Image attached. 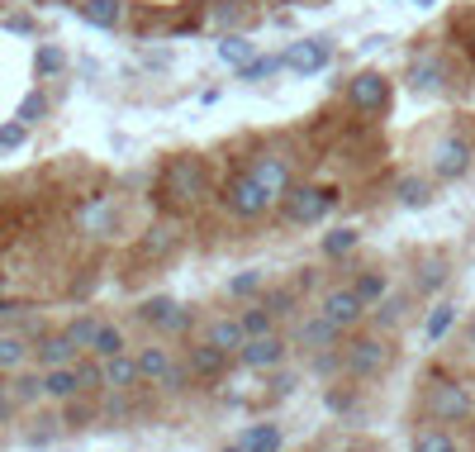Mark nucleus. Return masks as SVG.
<instances>
[{
    "mask_svg": "<svg viewBox=\"0 0 475 452\" xmlns=\"http://www.w3.org/2000/svg\"><path fill=\"white\" fill-rule=\"evenodd\" d=\"M318 310H324L343 333H356V324L366 320V310H371V305H366L362 295H356V286H333L324 300H318Z\"/></svg>",
    "mask_w": 475,
    "mask_h": 452,
    "instance_id": "11",
    "label": "nucleus"
},
{
    "mask_svg": "<svg viewBox=\"0 0 475 452\" xmlns=\"http://www.w3.org/2000/svg\"><path fill=\"white\" fill-rule=\"evenodd\" d=\"M285 67H291L295 77H314V72H324V67L333 62V39L328 33H318V39H300L285 48Z\"/></svg>",
    "mask_w": 475,
    "mask_h": 452,
    "instance_id": "12",
    "label": "nucleus"
},
{
    "mask_svg": "<svg viewBox=\"0 0 475 452\" xmlns=\"http://www.w3.org/2000/svg\"><path fill=\"white\" fill-rule=\"evenodd\" d=\"M337 339H343V329H337L324 310H314V314H304V320H295L291 348H300V353H328V348H337Z\"/></svg>",
    "mask_w": 475,
    "mask_h": 452,
    "instance_id": "10",
    "label": "nucleus"
},
{
    "mask_svg": "<svg viewBox=\"0 0 475 452\" xmlns=\"http://www.w3.org/2000/svg\"><path fill=\"white\" fill-rule=\"evenodd\" d=\"M86 395L81 391V376H76V362L72 366H48L43 372V400H58V405H67V400Z\"/></svg>",
    "mask_w": 475,
    "mask_h": 452,
    "instance_id": "19",
    "label": "nucleus"
},
{
    "mask_svg": "<svg viewBox=\"0 0 475 452\" xmlns=\"http://www.w3.org/2000/svg\"><path fill=\"white\" fill-rule=\"evenodd\" d=\"M139 320L152 324V329H162V333H185V329H191V310L176 305L172 295H152V300L139 305Z\"/></svg>",
    "mask_w": 475,
    "mask_h": 452,
    "instance_id": "14",
    "label": "nucleus"
},
{
    "mask_svg": "<svg viewBox=\"0 0 475 452\" xmlns=\"http://www.w3.org/2000/svg\"><path fill=\"white\" fill-rule=\"evenodd\" d=\"M10 395H14V405H33V400H43V372L39 376H20L10 386Z\"/></svg>",
    "mask_w": 475,
    "mask_h": 452,
    "instance_id": "38",
    "label": "nucleus"
},
{
    "mask_svg": "<svg viewBox=\"0 0 475 452\" xmlns=\"http://www.w3.org/2000/svg\"><path fill=\"white\" fill-rule=\"evenodd\" d=\"M33 67H39V77H53V72H62V67H67V53H62V48H53V43H43L39 53H33Z\"/></svg>",
    "mask_w": 475,
    "mask_h": 452,
    "instance_id": "39",
    "label": "nucleus"
},
{
    "mask_svg": "<svg viewBox=\"0 0 475 452\" xmlns=\"http://www.w3.org/2000/svg\"><path fill=\"white\" fill-rule=\"evenodd\" d=\"M224 452H243V447H238V443H229V447H224Z\"/></svg>",
    "mask_w": 475,
    "mask_h": 452,
    "instance_id": "48",
    "label": "nucleus"
},
{
    "mask_svg": "<svg viewBox=\"0 0 475 452\" xmlns=\"http://www.w3.org/2000/svg\"><path fill=\"white\" fill-rule=\"evenodd\" d=\"M337 195L333 186H291V195L281 200V214L291 220L295 229H314V224H324L328 214L337 210Z\"/></svg>",
    "mask_w": 475,
    "mask_h": 452,
    "instance_id": "4",
    "label": "nucleus"
},
{
    "mask_svg": "<svg viewBox=\"0 0 475 452\" xmlns=\"http://www.w3.org/2000/svg\"><path fill=\"white\" fill-rule=\"evenodd\" d=\"M276 391H281V395H291V391H295V376H291V372H281V376H276Z\"/></svg>",
    "mask_w": 475,
    "mask_h": 452,
    "instance_id": "46",
    "label": "nucleus"
},
{
    "mask_svg": "<svg viewBox=\"0 0 475 452\" xmlns=\"http://www.w3.org/2000/svg\"><path fill=\"white\" fill-rule=\"evenodd\" d=\"M409 452H462V443H456V433L447 424H423V429H414Z\"/></svg>",
    "mask_w": 475,
    "mask_h": 452,
    "instance_id": "24",
    "label": "nucleus"
},
{
    "mask_svg": "<svg viewBox=\"0 0 475 452\" xmlns=\"http://www.w3.org/2000/svg\"><path fill=\"white\" fill-rule=\"evenodd\" d=\"M24 305H20V300H0V324H5V320H14V314H20Z\"/></svg>",
    "mask_w": 475,
    "mask_h": 452,
    "instance_id": "45",
    "label": "nucleus"
},
{
    "mask_svg": "<svg viewBox=\"0 0 475 452\" xmlns=\"http://www.w3.org/2000/svg\"><path fill=\"white\" fill-rule=\"evenodd\" d=\"M219 205H224L233 220H262V214L276 205L266 191H262V181L252 176V172H233L224 181V191H219Z\"/></svg>",
    "mask_w": 475,
    "mask_h": 452,
    "instance_id": "5",
    "label": "nucleus"
},
{
    "mask_svg": "<svg viewBox=\"0 0 475 452\" xmlns=\"http://www.w3.org/2000/svg\"><path fill=\"white\" fill-rule=\"evenodd\" d=\"M100 324H105V320H95V314H76V320L67 324V339H72V343L81 348V353H91V343H95Z\"/></svg>",
    "mask_w": 475,
    "mask_h": 452,
    "instance_id": "31",
    "label": "nucleus"
},
{
    "mask_svg": "<svg viewBox=\"0 0 475 452\" xmlns=\"http://www.w3.org/2000/svg\"><path fill=\"white\" fill-rule=\"evenodd\" d=\"M5 414H14V395H10V376L0 372V420H5Z\"/></svg>",
    "mask_w": 475,
    "mask_h": 452,
    "instance_id": "44",
    "label": "nucleus"
},
{
    "mask_svg": "<svg viewBox=\"0 0 475 452\" xmlns=\"http://www.w3.org/2000/svg\"><path fill=\"white\" fill-rule=\"evenodd\" d=\"M14 120H20V124H39V120H48V95H43V91H29V95L20 100V110H14Z\"/></svg>",
    "mask_w": 475,
    "mask_h": 452,
    "instance_id": "35",
    "label": "nucleus"
},
{
    "mask_svg": "<svg viewBox=\"0 0 475 452\" xmlns=\"http://www.w3.org/2000/svg\"><path fill=\"white\" fill-rule=\"evenodd\" d=\"M395 200H399L404 210L433 205V181H428V172H404V176L395 181Z\"/></svg>",
    "mask_w": 475,
    "mask_h": 452,
    "instance_id": "22",
    "label": "nucleus"
},
{
    "mask_svg": "<svg viewBox=\"0 0 475 452\" xmlns=\"http://www.w3.org/2000/svg\"><path fill=\"white\" fill-rule=\"evenodd\" d=\"M285 67V58H247L238 67V81H262V77H276Z\"/></svg>",
    "mask_w": 475,
    "mask_h": 452,
    "instance_id": "34",
    "label": "nucleus"
},
{
    "mask_svg": "<svg viewBox=\"0 0 475 452\" xmlns=\"http://www.w3.org/2000/svg\"><path fill=\"white\" fill-rule=\"evenodd\" d=\"M404 320V295H385L381 305H376V324L390 329V324H399Z\"/></svg>",
    "mask_w": 475,
    "mask_h": 452,
    "instance_id": "40",
    "label": "nucleus"
},
{
    "mask_svg": "<svg viewBox=\"0 0 475 452\" xmlns=\"http://www.w3.org/2000/svg\"><path fill=\"white\" fill-rule=\"evenodd\" d=\"M443 286H447V262L443 258H428V262L418 267V291L423 295H437Z\"/></svg>",
    "mask_w": 475,
    "mask_h": 452,
    "instance_id": "32",
    "label": "nucleus"
},
{
    "mask_svg": "<svg viewBox=\"0 0 475 452\" xmlns=\"http://www.w3.org/2000/svg\"><path fill=\"white\" fill-rule=\"evenodd\" d=\"M24 139H29V124H20V120L0 124V148H20Z\"/></svg>",
    "mask_w": 475,
    "mask_h": 452,
    "instance_id": "42",
    "label": "nucleus"
},
{
    "mask_svg": "<svg viewBox=\"0 0 475 452\" xmlns=\"http://www.w3.org/2000/svg\"><path fill=\"white\" fill-rule=\"evenodd\" d=\"M252 176L262 181V191L271 195V200H285L291 195V186H295V172H291V158H281V153H262L257 162L247 167Z\"/></svg>",
    "mask_w": 475,
    "mask_h": 452,
    "instance_id": "13",
    "label": "nucleus"
},
{
    "mask_svg": "<svg viewBox=\"0 0 475 452\" xmlns=\"http://www.w3.org/2000/svg\"><path fill=\"white\" fill-rule=\"evenodd\" d=\"M133 386H143V372H139V357L119 353V357H105V391L124 395Z\"/></svg>",
    "mask_w": 475,
    "mask_h": 452,
    "instance_id": "20",
    "label": "nucleus"
},
{
    "mask_svg": "<svg viewBox=\"0 0 475 452\" xmlns=\"http://www.w3.org/2000/svg\"><path fill=\"white\" fill-rule=\"evenodd\" d=\"M362 248V229H328L324 233V258H347V253H356Z\"/></svg>",
    "mask_w": 475,
    "mask_h": 452,
    "instance_id": "29",
    "label": "nucleus"
},
{
    "mask_svg": "<svg viewBox=\"0 0 475 452\" xmlns=\"http://www.w3.org/2000/svg\"><path fill=\"white\" fill-rule=\"evenodd\" d=\"M285 357H291V339H281V333H257L238 348V366H247V372H281Z\"/></svg>",
    "mask_w": 475,
    "mask_h": 452,
    "instance_id": "7",
    "label": "nucleus"
},
{
    "mask_svg": "<svg viewBox=\"0 0 475 452\" xmlns=\"http://www.w3.org/2000/svg\"><path fill=\"white\" fill-rule=\"evenodd\" d=\"M471 348H475V324H471Z\"/></svg>",
    "mask_w": 475,
    "mask_h": 452,
    "instance_id": "49",
    "label": "nucleus"
},
{
    "mask_svg": "<svg viewBox=\"0 0 475 452\" xmlns=\"http://www.w3.org/2000/svg\"><path fill=\"white\" fill-rule=\"evenodd\" d=\"M33 357H39V366L48 372V366H72L81 357V348L67 339V329H62V333H43V339L33 343Z\"/></svg>",
    "mask_w": 475,
    "mask_h": 452,
    "instance_id": "16",
    "label": "nucleus"
},
{
    "mask_svg": "<svg viewBox=\"0 0 475 452\" xmlns=\"http://www.w3.org/2000/svg\"><path fill=\"white\" fill-rule=\"evenodd\" d=\"M247 58H257V43H252L247 33H224V39H219V62L243 67Z\"/></svg>",
    "mask_w": 475,
    "mask_h": 452,
    "instance_id": "27",
    "label": "nucleus"
},
{
    "mask_svg": "<svg viewBox=\"0 0 475 452\" xmlns=\"http://www.w3.org/2000/svg\"><path fill=\"white\" fill-rule=\"evenodd\" d=\"M205 339H210L214 348H224L229 357H238V348L247 343V329H243V320H238V314H224V320H210V324H205Z\"/></svg>",
    "mask_w": 475,
    "mask_h": 452,
    "instance_id": "21",
    "label": "nucleus"
},
{
    "mask_svg": "<svg viewBox=\"0 0 475 452\" xmlns=\"http://www.w3.org/2000/svg\"><path fill=\"white\" fill-rule=\"evenodd\" d=\"M124 348H129V339H124V329H119V324H100V333H95V343H91V353L100 357V362H105V357H119V353H124Z\"/></svg>",
    "mask_w": 475,
    "mask_h": 452,
    "instance_id": "28",
    "label": "nucleus"
},
{
    "mask_svg": "<svg viewBox=\"0 0 475 452\" xmlns=\"http://www.w3.org/2000/svg\"><path fill=\"white\" fill-rule=\"evenodd\" d=\"M414 5H423V10H428V5H437V0H414Z\"/></svg>",
    "mask_w": 475,
    "mask_h": 452,
    "instance_id": "47",
    "label": "nucleus"
},
{
    "mask_svg": "<svg viewBox=\"0 0 475 452\" xmlns=\"http://www.w3.org/2000/svg\"><path fill=\"white\" fill-rule=\"evenodd\" d=\"M475 162V148L466 133H443L433 148H428V172L433 181H462Z\"/></svg>",
    "mask_w": 475,
    "mask_h": 452,
    "instance_id": "6",
    "label": "nucleus"
},
{
    "mask_svg": "<svg viewBox=\"0 0 475 452\" xmlns=\"http://www.w3.org/2000/svg\"><path fill=\"white\" fill-rule=\"evenodd\" d=\"M404 81H409V91L418 95H443L452 86V67L443 53H414L409 67H404Z\"/></svg>",
    "mask_w": 475,
    "mask_h": 452,
    "instance_id": "9",
    "label": "nucleus"
},
{
    "mask_svg": "<svg viewBox=\"0 0 475 452\" xmlns=\"http://www.w3.org/2000/svg\"><path fill=\"white\" fill-rule=\"evenodd\" d=\"M423 414H428V424H471L475 405H471L462 381L437 376V381H428V391H423Z\"/></svg>",
    "mask_w": 475,
    "mask_h": 452,
    "instance_id": "3",
    "label": "nucleus"
},
{
    "mask_svg": "<svg viewBox=\"0 0 475 452\" xmlns=\"http://www.w3.org/2000/svg\"><path fill=\"white\" fill-rule=\"evenodd\" d=\"M276 324H281V314L271 310L266 300H262V305H252V310L243 314V329H247V339H257V333H276Z\"/></svg>",
    "mask_w": 475,
    "mask_h": 452,
    "instance_id": "30",
    "label": "nucleus"
},
{
    "mask_svg": "<svg viewBox=\"0 0 475 452\" xmlns=\"http://www.w3.org/2000/svg\"><path fill=\"white\" fill-rule=\"evenodd\" d=\"M309 372H314V376H343V348H328V353H309Z\"/></svg>",
    "mask_w": 475,
    "mask_h": 452,
    "instance_id": "37",
    "label": "nucleus"
},
{
    "mask_svg": "<svg viewBox=\"0 0 475 452\" xmlns=\"http://www.w3.org/2000/svg\"><path fill=\"white\" fill-rule=\"evenodd\" d=\"M139 372H143V386H162L166 376H172V366H176V357H172V348H162V343H148V348H139Z\"/></svg>",
    "mask_w": 475,
    "mask_h": 452,
    "instance_id": "17",
    "label": "nucleus"
},
{
    "mask_svg": "<svg viewBox=\"0 0 475 452\" xmlns=\"http://www.w3.org/2000/svg\"><path fill=\"white\" fill-rule=\"evenodd\" d=\"M243 14H247V5H243V0H219L214 20H219V24H233V20H243Z\"/></svg>",
    "mask_w": 475,
    "mask_h": 452,
    "instance_id": "43",
    "label": "nucleus"
},
{
    "mask_svg": "<svg viewBox=\"0 0 475 452\" xmlns=\"http://www.w3.org/2000/svg\"><path fill=\"white\" fill-rule=\"evenodd\" d=\"M262 291V272H238L229 276V295H257Z\"/></svg>",
    "mask_w": 475,
    "mask_h": 452,
    "instance_id": "41",
    "label": "nucleus"
},
{
    "mask_svg": "<svg viewBox=\"0 0 475 452\" xmlns=\"http://www.w3.org/2000/svg\"><path fill=\"white\" fill-rule=\"evenodd\" d=\"M76 376H81V391H105V362H100L95 353L76 357Z\"/></svg>",
    "mask_w": 475,
    "mask_h": 452,
    "instance_id": "33",
    "label": "nucleus"
},
{
    "mask_svg": "<svg viewBox=\"0 0 475 452\" xmlns=\"http://www.w3.org/2000/svg\"><path fill=\"white\" fill-rule=\"evenodd\" d=\"M72 10L91 29H119V24H124V14H129V0H72Z\"/></svg>",
    "mask_w": 475,
    "mask_h": 452,
    "instance_id": "15",
    "label": "nucleus"
},
{
    "mask_svg": "<svg viewBox=\"0 0 475 452\" xmlns=\"http://www.w3.org/2000/svg\"><path fill=\"white\" fill-rule=\"evenodd\" d=\"M281 443H285L281 424H252V429L238 433V447L243 452H281Z\"/></svg>",
    "mask_w": 475,
    "mask_h": 452,
    "instance_id": "25",
    "label": "nucleus"
},
{
    "mask_svg": "<svg viewBox=\"0 0 475 452\" xmlns=\"http://www.w3.org/2000/svg\"><path fill=\"white\" fill-rule=\"evenodd\" d=\"M162 195H166V205H176V210L205 205V195H210L205 162H200V158H172L162 167Z\"/></svg>",
    "mask_w": 475,
    "mask_h": 452,
    "instance_id": "1",
    "label": "nucleus"
},
{
    "mask_svg": "<svg viewBox=\"0 0 475 452\" xmlns=\"http://www.w3.org/2000/svg\"><path fill=\"white\" fill-rule=\"evenodd\" d=\"M343 95L356 114H385L390 110V77L385 72H356L343 86Z\"/></svg>",
    "mask_w": 475,
    "mask_h": 452,
    "instance_id": "8",
    "label": "nucleus"
},
{
    "mask_svg": "<svg viewBox=\"0 0 475 452\" xmlns=\"http://www.w3.org/2000/svg\"><path fill=\"white\" fill-rule=\"evenodd\" d=\"M395 362V343L381 333H352V343L343 348V376L347 381H371Z\"/></svg>",
    "mask_w": 475,
    "mask_h": 452,
    "instance_id": "2",
    "label": "nucleus"
},
{
    "mask_svg": "<svg viewBox=\"0 0 475 452\" xmlns=\"http://www.w3.org/2000/svg\"><path fill=\"white\" fill-rule=\"evenodd\" d=\"M352 286H356V295H362L366 305H381V300H385V276L381 272H362Z\"/></svg>",
    "mask_w": 475,
    "mask_h": 452,
    "instance_id": "36",
    "label": "nucleus"
},
{
    "mask_svg": "<svg viewBox=\"0 0 475 452\" xmlns=\"http://www.w3.org/2000/svg\"><path fill=\"white\" fill-rule=\"evenodd\" d=\"M29 357H33V343L24 339V333H10V329L0 333V372H5V376L24 372Z\"/></svg>",
    "mask_w": 475,
    "mask_h": 452,
    "instance_id": "23",
    "label": "nucleus"
},
{
    "mask_svg": "<svg viewBox=\"0 0 475 452\" xmlns=\"http://www.w3.org/2000/svg\"><path fill=\"white\" fill-rule=\"evenodd\" d=\"M185 366H191V372L195 376H224V366H229V353H224V348H214L210 339H200V343H191V348H185Z\"/></svg>",
    "mask_w": 475,
    "mask_h": 452,
    "instance_id": "18",
    "label": "nucleus"
},
{
    "mask_svg": "<svg viewBox=\"0 0 475 452\" xmlns=\"http://www.w3.org/2000/svg\"><path fill=\"white\" fill-rule=\"evenodd\" d=\"M452 324H456V305H452V300H437V305L428 310V320H423V339L443 343L447 333H452Z\"/></svg>",
    "mask_w": 475,
    "mask_h": 452,
    "instance_id": "26",
    "label": "nucleus"
}]
</instances>
